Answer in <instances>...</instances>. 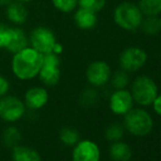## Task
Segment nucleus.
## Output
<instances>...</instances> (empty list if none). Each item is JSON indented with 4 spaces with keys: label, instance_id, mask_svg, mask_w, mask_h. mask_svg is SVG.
<instances>
[{
    "label": "nucleus",
    "instance_id": "nucleus-3",
    "mask_svg": "<svg viewBox=\"0 0 161 161\" xmlns=\"http://www.w3.org/2000/svg\"><path fill=\"white\" fill-rule=\"evenodd\" d=\"M144 14L138 6L130 2H123L114 10V21L119 28L126 31L136 30L140 26Z\"/></svg>",
    "mask_w": 161,
    "mask_h": 161
},
{
    "label": "nucleus",
    "instance_id": "nucleus-5",
    "mask_svg": "<svg viewBox=\"0 0 161 161\" xmlns=\"http://www.w3.org/2000/svg\"><path fill=\"white\" fill-rule=\"evenodd\" d=\"M60 59L57 54L48 53L43 55V64L38 72V78L43 85L53 87L60 79Z\"/></svg>",
    "mask_w": 161,
    "mask_h": 161
},
{
    "label": "nucleus",
    "instance_id": "nucleus-6",
    "mask_svg": "<svg viewBox=\"0 0 161 161\" xmlns=\"http://www.w3.org/2000/svg\"><path fill=\"white\" fill-rule=\"evenodd\" d=\"M29 43L33 48L45 55V54L53 53L57 40L51 29L45 28V26H38L31 32Z\"/></svg>",
    "mask_w": 161,
    "mask_h": 161
},
{
    "label": "nucleus",
    "instance_id": "nucleus-19",
    "mask_svg": "<svg viewBox=\"0 0 161 161\" xmlns=\"http://www.w3.org/2000/svg\"><path fill=\"white\" fill-rule=\"evenodd\" d=\"M138 8L146 17L158 15L161 12V0H139Z\"/></svg>",
    "mask_w": 161,
    "mask_h": 161
},
{
    "label": "nucleus",
    "instance_id": "nucleus-18",
    "mask_svg": "<svg viewBox=\"0 0 161 161\" xmlns=\"http://www.w3.org/2000/svg\"><path fill=\"white\" fill-rule=\"evenodd\" d=\"M142 32L148 35H156L161 31V19L158 15H148L140 23Z\"/></svg>",
    "mask_w": 161,
    "mask_h": 161
},
{
    "label": "nucleus",
    "instance_id": "nucleus-7",
    "mask_svg": "<svg viewBox=\"0 0 161 161\" xmlns=\"http://www.w3.org/2000/svg\"><path fill=\"white\" fill-rule=\"evenodd\" d=\"M25 113V104L13 96L0 97V117L4 122L13 123L21 119Z\"/></svg>",
    "mask_w": 161,
    "mask_h": 161
},
{
    "label": "nucleus",
    "instance_id": "nucleus-24",
    "mask_svg": "<svg viewBox=\"0 0 161 161\" xmlns=\"http://www.w3.org/2000/svg\"><path fill=\"white\" fill-rule=\"evenodd\" d=\"M78 6L80 8L88 9L97 13L105 6V0H78Z\"/></svg>",
    "mask_w": 161,
    "mask_h": 161
},
{
    "label": "nucleus",
    "instance_id": "nucleus-14",
    "mask_svg": "<svg viewBox=\"0 0 161 161\" xmlns=\"http://www.w3.org/2000/svg\"><path fill=\"white\" fill-rule=\"evenodd\" d=\"M74 20L76 25L79 29H81V30H91L97 25V13L93 12V11L79 7L78 10L75 12Z\"/></svg>",
    "mask_w": 161,
    "mask_h": 161
},
{
    "label": "nucleus",
    "instance_id": "nucleus-12",
    "mask_svg": "<svg viewBox=\"0 0 161 161\" xmlns=\"http://www.w3.org/2000/svg\"><path fill=\"white\" fill-rule=\"evenodd\" d=\"M47 101H48V92L43 87L30 88L24 96L25 108L31 110H40L46 105Z\"/></svg>",
    "mask_w": 161,
    "mask_h": 161
},
{
    "label": "nucleus",
    "instance_id": "nucleus-21",
    "mask_svg": "<svg viewBox=\"0 0 161 161\" xmlns=\"http://www.w3.org/2000/svg\"><path fill=\"white\" fill-rule=\"evenodd\" d=\"M21 139V134L17 127H8L3 133V142L7 147H15Z\"/></svg>",
    "mask_w": 161,
    "mask_h": 161
},
{
    "label": "nucleus",
    "instance_id": "nucleus-8",
    "mask_svg": "<svg viewBox=\"0 0 161 161\" xmlns=\"http://www.w3.org/2000/svg\"><path fill=\"white\" fill-rule=\"evenodd\" d=\"M147 62V54L144 49L138 47H129L119 56V65L126 72L139 70Z\"/></svg>",
    "mask_w": 161,
    "mask_h": 161
},
{
    "label": "nucleus",
    "instance_id": "nucleus-9",
    "mask_svg": "<svg viewBox=\"0 0 161 161\" xmlns=\"http://www.w3.org/2000/svg\"><path fill=\"white\" fill-rule=\"evenodd\" d=\"M86 77L90 85H92L93 87H101L108 83L110 80L111 68L105 62L97 60L88 66Z\"/></svg>",
    "mask_w": 161,
    "mask_h": 161
},
{
    "label": "nucleus",
    "instance_id": "nucleus-20",
    "mask_svg": "<svg viewBox=\"0 0 161 161\" xmlns=\"http://www.w3.org/2000/svg\"><path fill=\"white\" fill-rule=\"evenodd\" d=\"M59 138L66 146H75L79 142V133L75 128L65 127L60 130Z\"/></svg>",
    "mask_w": 161,
    "mask_h": 161
},
{
    "label": "nucleus",
    "instance_id": "nucleus-26",
    "mask_svg": "<svg viewBox=\"0 0 161 161\" xmlns=\"http://www.w3.org/2000/svg\"><path fill=\"white\" fill-rule=\"evenodd\" d=\"M128 83V76L125 70H119L112 77V85L116 90L125 89V87Z\"/></svg>",
    "mask_w": 161,
    "mask_h": 161
},
{
    "label": "nucleus",
    "instance_id": "nucleus-28",
    "mask_svg": "<svg viewBox=\"0 0 161 161\" xmlns=\"http://www.w3.org/2000/svg\"><path fill=\"white\" fill-rule=\"evenodd\" d=\"M9 89H10V83H9L8 79L0 75V97L6 96Z\"/></svg>",
    "mask_w": 161,
    "mask_h": 161
},
{
    "label": "nucleus",
    "instance_id": "nucleus-10",
    "mask_svg": "<svg viewBox=\"0 0 161 161\" xmlns=\"http://www.w3.org/2000/svg\"><path fill=\"white\" fill-rule=\"evenodd\" d=\"M99 146L92 140H81L74 146L72 161H100Z\"/></svg>",
    "mask_w": 161,
    "mask_h": 161
},
{
    "label": "nucleus",
    "instance_id": "nucleus-2",
    "mask_svg": "<svg viewBox=\"0 0 161 161\" xmlns=\"http://www.w3.org/2000/svg\"><path fill=\"white\" fill-rule=\"evenodd\" d=\"M124 116V126L131 135L144 137L153 130V117L142 108H131Z\"/></svg>",
    "mask_w": 161,
    "mask_h": 161
},
{
    "label": "nucleus",
    "instance_id": "nucleus-30",
    "mask_svg": "<svg viewBox=\"0 0 161 161\" xmlns=\"http://www.w3.org/2000/svg\"><path fill=\"white\" fill-rule=\"evenodd\" d=\"M63 52V46L59 44V43H56V45H55V47H54V51H53V53H55V54H57V55H59L60 53Z\"/></svg>",
    "mask_w": 161,
    "mask_h": 161
},
{
    "label": "nucleus",
    "instance_id": "nucleus-11",
    "mask_svg": "<svg viewBox=\"0 0 161 161\" xmlns=\"http://www.w3.org/2000/svg\"><path fill=\"white\" fill-rule=\"evenodd\" d=\"M134 100L131 93L125 89H119L110 97V108L116 115H125L133 108Z\"/></svg>",
    "mask_w": 161,
    "mask_h": 161
},
{
    "label": "nucleus",
    "instance_id": "nucleus-4",
    "mask_svg": "<svg viewBox=\"0 0 161 161\" xmlns=\"http://www.w3.org/2000/svg\"><path fill=\"white\" fill-rule=\"evenodd\" d=\"M131 97L139 105L149 106L158 96V87L148 76H139L134 80L131 86Z\"/></svg>",
    "mask_w": 161,
    "mask_h": 161
},
{
    "label": "nucleus",
    "instance_id": "nucleus-16",
    "mask_svg": "<svg viewBox=\"0 0 161 161\" xmlns=\"http://www.w3.org/2000/svg\"><path fill=\"white\" fill-rule=\"evenodd\" d=\"M13 161H41V156L36 150L30 147L17 145L12 149Z\"/></svg>",
    "mask_w": 161,
    "mask_h": 161
},
{
    "label": "nucleus",
    "instance_id": "nucleus-13",
    "mask_svg": "<svg viewBox=\"0 0 161 161\" xmlns=\"http://www.w3.org/2000/svg\"><path fill=\"white\" fill-rule=\"evenodd\" d=\"M6 15L7 19L11 23L21 25V24L26 22L29 12L26 10L25 6H24V3L17 1V0H13L11 3H9L6 7Z\"/></svg>",
    "mask_w": 161,
    "mask_h": 161
},
{
    "label": "nucleus",
    "instance_id": "nucleus-27",
    "mask_svg": "<svg viewBox=\"0 0 161 161\" xmlns=\"http://www.w3.org/2000/svg\"><path fill=\"white\" fill-rule=\"evenodd\" d=\"M97 92L94 90L88 89L81 96V102H82V104H85L87 106L92 105V104H94L97 102Z\"/></svg>",
    "mask_w": 161,
    "mask_h": 161
},
{
    "label": "nucleus",
    "instance_id": "nucleus-31",
    "mask_svg": "<svg viewBox=\"0 0 161 161\" xmlns=\"http://www.w3.org/2000/svg\"><path fill=\"white\" fill-rule=\"evenodd\" d=\"M13 0H0V7H7L9 3H11Z\"/></svg>",
    "mask_w": 161,
    "mask_h": 161
},
{
    "label": "nucleus",
    "instance_id": "nucleus-22",
    "mask_svg": "<svg viewBox=\"0 0 161 161\" xmlns=\"http://www.w3.org/2000/svg\"><path fill=\"white\" fill-rule=\"evenodd\" d=\"M124 135V128L117 123L111 124L105 130V138L110 142H119Z\"/></svg>",
    "mask_w": 161,
    "mask_h": 161
},
{
    "label": "nucleus",
    "instance_id": "nucleus-15",
    "mask_svg": "<svg viewBox=\"0 0 161 161\" xmlns=\"http://www.w3.org/2000/svg\"><path fill=\"white\" fill-rule=\"evenodd\" d=\"M26 46H29V38L26 36V34L24 33V31L20 28H13L12 37H11L10 44H9L7 51L14 54Z\"/></svg>",
    "mask_w": 161,
    "mask_h": 161
},
{
    "label": "nucleus",
    "instance_id": "nucleus-25",
    "mask_svg": "<svg viewBox=\"0 0 161 161\" xmlns=\"http://www.w3.org/2000/svg\"><path fill=\"white\" fill-rule=\"evenodd\" d=\"M12 29L6 24L0 23V49H7L12 37Z\"/></svg>",
    "mask_w": 161,
    "mask_h": 161
},
{
    "label": "nucleus",
    "instance_id": "nucleus-32",
    "mask_svg": "<svg viewBox=\"0 0 161 161\" xmlns=\"http://www.w3.org/2000/svg\"><path fill=\"white\" fill-rule=\"evenodd\" d=\"M17 1L22 2V3H28V2H31V1H33V0H17Z\"/></svg>",
    "mask_w": 161,
    "mask_h": 161
},
{
    "label": "nucleus",
    "instance_id": "nucleus-1",
    "mask_svg": "<svg viewBox=\"0 0 161 161\" xmlns=\"http://www.w3.org/2000/svg\"><path fill=\"white\" fill-rule=\"evenodd\" d=\"M43 64V54L32 46H26L23 49L13 54L11 60L12 72L20 80H31L40 72Z\"/></svg>",
    "mask_w": 161,
    "mask_h": 161
},
{
    "label": "nucleus",
    "instance_id": "nucleus-23",
    "mask_svg": "<svg viewBox=\"0 0 161 161\" xmlns=\"http://www.w3.org/2000/svg\"><path fill=\"white\" fill-rule=\"evenodd\" d=\"M53 6L63 13H70L77 8L78 0H51Z\"/></svg>",
    "mask_w": 161,
    "mask_h": 161
},
{
    "label": "nucleus",
    "instance_id": "nucleus-17",
    "mask_svg": "<svg viewBox=\"0 0 161 161\" xmlns=\"http://www.w3.org/2000/svg\"><path fill=\"white\" fill-rule=\"evenodd\" d=\"M110 156L114 161H129L131 158V149L126 142L121 140L114 142L110 148Z\"/></svg>",
    "mask_w": 161,
    "mask_h": 161
},
{
    "label": "nucleus",
    "instance_id": "nucleus-29",
    "mask_svg": "<svg viewBox=\"0 0 161 161\" xmlns=\"http://www.w3.org/2000/svg\"><path fill=\"white\" fill-rule=\"evenodd\" d=\"M151 105H153L155 112L161 116V94H158V96L156 97V99L153 100V102Z\"/></svg>",
    "mask_w": 161,
    "mask_h": 161
}]
</instances>
